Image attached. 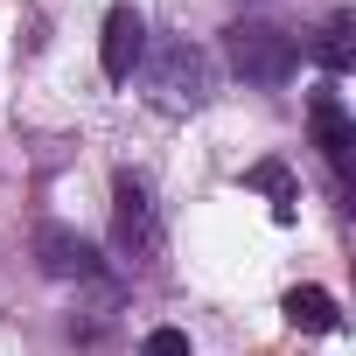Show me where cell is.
<instances>
[{"instance_id":"obj_9","label":"cell","mask_w":356,"mask_h":356,"mask_svg":"<svg viewBox=\"0 0 356 356\" xmlns=\"http://www.w3.org/2000/svg\"><path fill=\"white\" fill-rule=\"evenodd\" d=\"M245 182H252V189H266V196H280V203H273V217H280V224H293V182H286V168H280V161H259Z\"/></svg>"},{"instance_id":"obj_3","label":"cell","mask_w":356,"mask_h":356,"mask_svg":"<svg viewBox=\"0 0 356 356\" xmlns=\"http://www.w3.org/2000/svg\"><path fill=\"white\" fill-rule=\"evenodd\" d=\"M307 126H314V147L328 154V168H335V175H349V147H356V126H349V112H342V91H335V84L307 91Z\"/></svg>"},{"instance_id":"obj_2","label":"cell","mask_w":356,"mask_h":356,"mask_svg":"<svg viewBox=\"0 0 356 356\" xmlns=\"http://www.w3.org/2000/svg\"><path fill=\"white\" fill-rule=\"evenodd\" d=\"M112 245L133 266L161 259V217H154V196H147L140 175H119V182H112Z\"/></svg>"},{"instance_id":"obj_5","label":"cell","mask_w":356,"mask_h":356,"mask_svg":"<svg viewBox=\"0 0 356 356\" xmlns=\"http://www.w3.org/2000/svg\"><path fill=\"white\" fill-rule=\"evenodd\" d=\"M35 259H42V273H56V280H98L91 238H77V231H63V224H42V231H35Z\"/></svg>"},{"instance_id":"obj_1","label":"cell","mask_w":356,"mask_h":356,"mask_svg":"<svg viewBox=\"0 0 356 356\" xmlns=\"http://www.w3.org/2000/svg\"><path fill=\"white\" fill-rule=\"evenodd\" d=\"M224 49H231V70H238L245 84H286V77L300 70L293 35H280L273 22H238V29H224Z\"/></svg>"},{"instance_id":"obj_7","label":"cell","mask_w":356,"mask_h":356,"mask_svg":"<svg viewBox=\"0 0 356 356\" xmlns=\"http://www.w3.org/2000/svg\"><path fill=\"white\" fill-rule=\"evenodd\" d=\"M286 321H293L300 335H335V328H342V314H335V300H328L321 286H293V293H286Z\"/></svg>"},{"instance_id":"obj_6","label":"cell","mask_w":356,"mask_h":356,"mask_svg":"<svg viewBox=\"0 0 356 356\" xmlns=\"http://www.w3.org/2000/svg\"><path fill=\"white\" fill-rule=\"evenodd\" d=\"M154 84H161V98H168V105H196V98H203V56H196L189 42H168V49H161Z\"/></svg>"},{"instance_id":"obj_10","label":"cell","mask_w":356,"mask_h":356,"mask_svg":"<svg viewBox=\"0 0 356 356\" xmlns=\"http://www.w3.org/2000/svg\"><path fill=\"white\" fill-rule=\"evenodd\" d=\"M140 356H189V335H182V328H154V335L140 342Z\"/></svg>"},{"instance_id":"obj_8","label":"cell","mask_w":356,"mask_h":356,"mask_svg":"<svg viewBox=\"0 0 356 356\" xmlns=\"http://www.w3.org/2000/svg\"><path fill=\"white\" fill-rule=\"evenodd\" d=\"M314 56H321V70H328V77H349V70H356V49H349V15H335V22H328V35L314 42Z\"/></svg>"},{"instance_id":"obj_4","label":"cell","mask_w":356,"mask_h":356,"mask_svg":"<svg viewBox=\"0 0 356 356\" xmlns=\"http://www.w3.org/2000/svg\"><path fill=\"white\" fill-rule=\"evenodd\" d=\"M140 49H147V22H140L133 0H119V8L105 15V42H98L105 77H112V84H126V77H133V63H140Z\"/></svg>"}]
</instances>
